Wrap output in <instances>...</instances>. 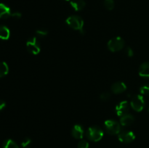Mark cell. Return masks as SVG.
<instances>
[{
	"label": "cell",
	"instance_id": "83f0119b",
	"mask_svg": "<svg viewBox=\"0 0 149 148\" xmlns=\"http://www.w3.org/2000/svg\"><path fill=\"white\" fill-rule=\"evenodd\" d=\"M148 112H149V109H148Z\"/></svg>",
	"mask_w": 149,
	"mask_h": 148
},
{
	"label": "cell",
	"instance_id": "6da1fadb",
	"mask_svg": "<svg viewBox=\"0 0 149 148\" xmlns=\"http://www.w3.org/2000/svg\"><path fill=\"white\" fill-rule=\"evenodd\" d=\"M65 23L70 28H71L74 30L82 32L84 21H83L81 17L77 15H71L66 19Z\"/></svg>",
	"mask_w": 149,
	"mask_h": 148
},
{
	"label": "cell",
	"instance_id": "52a82bcc",
	"mask_svg": "<svg viewBox=\"0 0 149 148\" xmlns=\"http://www.w3.org/2000/svg\"><path fill=\"white\" fill-rule=\"evenodd\" d=\"M118 139L123 143H130L135 139V135L131 131H121L118 134Z\"/></svg>",
	"mask_w": 149,
	"mask_h": 148
},
{
	"label": "cell",
	"instance_id": "4fadbf2b",
	"mask_svg": "<svg viewBox=\"0 0 149 148\" xmlns=\"http://www.w3.org/2000/svg\"><path fill=\"white\" fill-rule=\"evenodd\" d=\"M70 4L76 11H80L84 8L86 3L84 0H71Z\"/></svg>",
	"mask_w": 149,
	"mask_h": 148
},
{
	"label": "cell",
	"instance_id": "484cf974",
	"mask_svg": "<svg viewBox=\"0 0 149 148\" xmlns=\"http://www.w3.org/2000/svg\"><path fill=\"white\" fill-rule=\"evenodd\" d=\"M6 107V102L2 100H0V111L3 110Z\"/></svg>",
	"mask_w": 149,
	"mask_h": 148
},
{
	"label": "cell",
	"instance_id": "cb8c5ba5",
	"mask_svg": "<svg viewBox=\"0 0 149 148\" xmlns=\"http://www.w3.org/2000/svg\"><path fill=\"white\" fill-rule=\"evenodd\" d=\"M11 17L15 19H20L21 17V14L20 12H15L12 13Z\"/></svg>",
	"mask_w": 149,
	"mask_h": 148
},
{
	"label": "cell",
	"instance_id": "e0dca14e",
	"mask_svg": "<svg viewBox=\"0 0 149 148\" xmlns=\"http://www.w3.org/2000/svg\"><path fill=\"white\" fill-rule=\"evenodd\" d=\"M3 148H19L18 145L16 144L15 142L13 140V139H7L4 142L2 145Z\"/></svg>",
	"mask_w": 149,
	"mask_h": 148
},
{
	"label": "cell",
	"instance_id": "ba28073f",
	"mask_svg": "<svg viewBox=\"0 0 149 148\" xmlns=\"http://www.w3.org/2000/svg\"><path fill=\"white\" fill-rule=\"evenodd\" d=\"M130 105L129 103L127 101L125 100V101H122L121 102H119L117 105L116 106V114L119 116H122L124 115L127 114L129 110Z\"/></svg>",
	"mask_w": 149,
	"mask_h": 148
},
{
	"label": "cell",
	"instance_id": "603a6c76",
	"mask_svg": "<svg viewBox=\"0 0 149 148\" xmlns=\"http://www.w3.org/2000/svg\"><path fill=\"white\" fill-rule=\"evenodd\" d=\"M78 148H89V143L85 140H81L77 145Z\"/></svg>",
	"mask_w": 149,
	"mask_h": 148
},
{
	"label": "cell",
	"instance_id": "9a60e30c",
	"mask_svg": "<svg viewBox=\"0 0 149 148\" xmlns=\"http://www.w3.org/2000/svg\"><path fill=\"white\" fill-rule=\"evenodd\" d=\"M10 36V30L7 26H0V39L7 40Z\"/></svg>",
	"mask_w": 149,
	"mask_h": 148
},
{
	"label": "cell",
	"instance_id": "30bf717a",
	"mask_svg": "<svg viewBox=\"0 0 149 148\" xmlns=\"http://www.w3.org/2000/svg\"><path fill=\"white\" fill-rule=\"evenodd\" d=\"M12 13L10 7L3 3H0V19L6 20L11 17Z\"/></svg>",
	"mask_w": 149,
	"mask_h": 148
},
{
	"label": "cell",
	"instance_id": "d4e9b609",
	"mask_svg": "<svg viewBox=\"0 0 149 148\" xmlns=\"http://www.w3.org/2000/svg\"><path fill=\"white\" fill-rule=\"evenodd\" d=\"M126 53L129 57H132L134 55V52L131 47H127L126 49Z\"/></svg>",
	"mask_w": 149,
	"mask_h": 148
},
{
	"label": "cell",
	"instance_id": "8992f818",
	"mask_svg": "<svg viewBox=\"0 0 149 148\" xmlns=\"http://www.w3.org/2000/svg\"><path fill=\"white\" fill-rule=\"evenodd\" d=\"M26 49L32 55H38L40 52L41 48L39 43L36 37H33L29 39L26 42Z\"/></svg>",
	"mask_w": 149,
	"mask_h": 148
},
{
	"label": "cell",
	"instance_id": "d6986e66",
	"mask_svg": "<svg viewBox=\"0 0 149 148\" xmlns=\"http://www.w3.org/2000/svg\"><path fill=\"white\" fill-rule=\"evenodd\" d=\"M31 145V140L30 138H25L21 142L22 148H30Z\"/></svg>",
	"mask_w": 149,
	"mask_h": 148
},
{
	"label": "cell",
	"instance_id": "7c38bea8",
	"mask_svg": "<svg viewBox=\"0 0 149 148\" xmlns=\"http://www.w3.org/2000/svg\"><path fill=\"white\" fill-rule=\"evenodd\" d=\"M135 120V118L133 115H132L131 114H127L121 116L120 118V124L123 126H130L131 124H132Z\"/></svg>",
	"mask_w": 149,
	"mask_h": 148
},
{
	"label": "cell",
	"instance_id": "277c9868",
	"mask_svg": "<svg viewBox=\"0 0 149 148\" xmlns=\"http://www.w3.org/2000/svg\"><path fill=\"white\" fill-rule=\"evenodd\" d=\"M105 128L109 134H119L121 131V126L118 122L113 120H107L105 121Z\"/></svg>",
	"mask_w": 149,
	"mask_h": 148
},
{
	"label": "cell",
	"instance_id": "8fae6325",
	"mask_svg": "<svg viewBox=\"0 0 149 148\" xmlns=\"http://www.w3.org/2000/svg\"><path fill=\"white\" fill-rule=\"evenodd\" d=\"M126 89H127L126 84H125L124 82H121V81L114 83V84L111 86V91L113 93V94H121V93L124 92Z\"/></svg>",
	"mask_w": 149,
	"mask_h": 148
},
{
	"label": "cell",
	"instance_id": "44dd1931",
	"mask_svg": "<svg viewBox=\"0 0 149 148\" xmlns=\"http://www.w3.org/2000/svg\"><path fill=\"white\" fill-rule=\"evenodd\" d=\"M47 30H45V29H38L36 30V33L38 36L39 37H45L47 35Z\"/></svg>",
	"mask_w": 149,
	"mask_h": 148
},
{
	"label": "cell",
	"instance_id": "5b68a950",
	"mask_svg": "<svg viewBox=\"0 0 149 148\" xmlns=\"http://www.w3.org/2000/svg\"><path fill=\"white\" fill-rule=\"evenodd\" d=\"M130 106L135 111L141 112L145 107V100L143 95H136L132 99Z\"/></svg>",
	"mask_w": 149,
	"mask_h": 148
},
{
	"label": "cell",
	"instance_id": "9c48e42d",
	"mask_svg": "<svg viewBox=\"0 0 149 148\" xmlns=\"http://www.w3.org/2000/svg\"><path fill=\"white\" fill-rule=\"evenodd\" d=\"M84 131L82 126L81 125L76 124L74 125L73 127L72 130H71V134H72L73 137L77 139H81L84 136Z\"/></svg>",
	"mask_w": 149,
	"mask_h": 148
},
{
	"label": "cell",
	"instance_id": "5bb4252c",
	"mask_svg": "<svg viewBox=\"0 0 149 148\" xmlns=\"http://www.w3.org/2000/svg\"><path fill=\"white\" fill-rule=\"evenodd\" d=\"M139 75L143 78H149V62H144L140 66Z\"/></svg>",
	"mask_w": 149,
	"mask_h": 148
},
{
	"label": "cell",
	"instance_id": "7402d4cb",
	"mask_svg": "<svg viewBox=\"0 0 149 148\" xmlns=\"http://www.w3.org/2000/svg\"><path fill=\"white\" fill-rule=\"evenodd\" d=\"M110 97L111 94L109 92H107V91L102 93L100 95V99L101 100H103V101H107V100H109L110 99Z\"/></svg>",
	"mask_w": 149,
	"mask_h": 148
},
{
	"label": "cell",
	"instance_id": "4316f807",
	"mask_svg": "<svg viewBox=\"0 0 149 148\" xmlns=\"http://www.w3.org/2000/svg\"><path fill=\"white\" fill-rule=\"evenodd\" d=\"M65 1H70V0H65Z\"/></svg>",
	"mask_w": 149,
	"mask_h": 148
},
{
	"label": "cell",
	"instance_id": "7a4b0ae2",
	"mask_svg": "<svg viewBox=\"0 0 149 148\" xmlns=\"http://www.w3.org/2000/svg\"><path fill=\"white\" fill-rule=\"evenodd\" d=\"M86 136L93 142H98L101 140L103 136V131L100 128L97 126H91L88 128L86 132Z\"/></svg>",
	"mask_w": 149,
	"mask_h": 148
},
{
	"label": "cell",
	"instance_id": "ac0fdd59",
	"mask_svg": "<svg viewBox=\"0 0 149 148\" xmlns=\"http://www.w3.org/2000/svg\"><path fill=\"white\" fill-rule=\"evenodd\" d=\"M104 6L108 10H112L114 8L113 0H104Z\"/></svg>",
	"mask_w": 149,
	"mask_h": 148
},
{
	"label": "cell",
	"instance_id": "2e32d148",
	"mask_svg": "<svg viewBox=\"0 0 149 148\" xmlns=\"http://www.w3.org/2000/svg\"><path fill=\"white\" fill-rule=\"evenodd\" d=\"M9 73V66L5 62H0V78H3Z\"/></svg>",
	"mask_w": 149,
	"mask_h": 148
},
{
	"label": "cell",
	"instance_id": "3957f363",
	"mask_svg": "<svg viewBox=\"0 0 149 148\" xmlns=\"http://www.w3.org/2000/svg\"><path fill=\"white\" fill-rule=\"evenodd\" d=\"M125 46V41L122 37L116 36V37L113 38L109 41L107 44L108 49L112 52H119L121 49H123Z\"/></svg>",
	"mask_w": 149,
	"mask_h": 148
},
{
	"label": "cell",
	"instance_id": "ffe728a7",
	"mask_svg": "<svg viewBox=\"0 0 149 148\" xmlns=\"http://www.w3.org/2000/svg\"><path fill=\"white\" fill-rule=\"evenodd\" d=\"M140 91L142 95L149 96V85H144L140 88Z\"/></svg>",
	"mask_w": 149,
	"mask_h": 148
}]
</instances>
